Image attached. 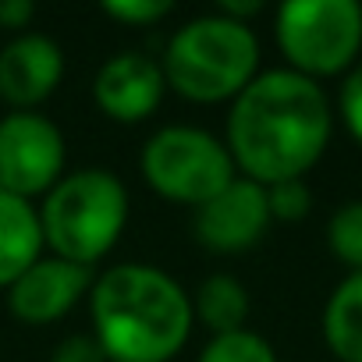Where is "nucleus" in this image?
I'll return each instance as SVG.
<instances>
[{"label": "nucleus", "mask_w": 362, "mask_h": 362, "mask_svg": "<svg viewBox=\"0 0 362 362\" xmlns=\"http://www.w3.org/2000/svg\"><path fill=\"white\" fill-rule=\"evenodd\" d=\"M323 337L341 362H362V270L344 277L327 298Z\"/></svg>", "instance_id": "nucleus-13"}, {"label": "nucleus", "mask_w": 362, "mask_h": 362, "mask_svg": "<svg viewBox=\"0 0 362 362\" xmlns=\"http://www.w3.org/2000/svg\"><path fill=\"white\" fill-rule=\"evenodd\" d=\"M124 224L128 192L121 177H114L103 167L64 174L40 206L43 245H50L54 256L89 270L117 245Z\"/></svg>", "instance_id": "nucleus-4"}, {"label": "nucleus", "mask_w": 362, "mask_h": 362, "mask_svg": "<svg viewBox=\"0 0 362 362\" xmlns=\"http://www.w3.org/2000/svg\"><path fill=\"white\" fill-rule=\"evenodd\" d=\"M93 337L110 362H167L192 334V298L170 274L117 263L89 288Z\"/></svg>", "instance_id": "nucleus-2"}, {"label": "nucleus", "mask_w": 362, "mask_h": 362, "mask_svg": "<svg viewBox=\"0 0 362 362\" xmlns=\"http://www.w3.org/2000/svg\"><path fill=\"white\" fill-rule=\"evenodd\" d=\"M327 142V93L291 68L256 75L231 103L228 153L235 170H245V177L259 181L263 189L302 177L323 156Z\"/></svg>", "instance_id": "nucleus-1"}, {"label": "nucleus", "mask_w": 362, "mask_h": 362, "mask_svg": "<svg viewBox=\"0 0 362 362\" xmlns=\"http://www.w3.org/2000/svg\"><path fill=\"white\" fill-rule=\"evenodd\" d=\"M163 89H167L163 68L153 57L135 54V50H124V54L103 61L96 78H93L96 107L110 121H121V124L146 121L160 107Z\"/></svg>", "instance_id": "nucleus-10"}, {"label": "nucleus", "mask_w": 362, "mask_h": 362, "mask_svg": "<svg viewBox=\"0 0 362 362\" xmlns=\"http://www.w3.org/2000/svg\"><path fill=\"white\" fill-rule=\"evenodd\" d=\"M196 316L214 330V334H235L245 330V316H249V291L238 277L231 274H210L192 302Z\"/></svg>", "instance_id": "nucleus-14"}, {"label": "nucleus", "mask_w": 362, "mask_h": 362, "mask_svg": "<svg viewBox=\"0 0 362 362\" xmlns=\"http://www.w3.org/2000/svg\"><path fill=\"white\" fill-rule=\"evenodd\" d=\"M267 203H270V221H302L313 206V192L302 177L291 181H277L267 189Z\"/></svg>", "instance_id": "nucleus-17"}, {"label": "nucleus", "mask_w": 362, "mask_h": 362, "mask_svg": "<svg viewBox=\"0 0 362 362\" xmlns=\"http://www.w3.org/2000/svg\"><path fill=\"white\" fill-rule=\"evenodd\" d=\"M277 47L305 78L337 75L362 50V8L355 0H288L277 8Z\"/></svg>", "instance_id": "nucleus-6"}, {"label": "nucleus", "mask_w": 362, "mask_h": 362, "mask_svg": "<svg viewBox=\"0 0 362 362\" xmlns=\"http://www.w3.org/2000/svg\"><path fill=\"white\" fill-rule=\"evenodd\" d=\"M43 252L40 210L0 189V288H11Z\"/></svg>", "instance_id": "nucleus-12"}, {"label": "nucleus", "mask_w": 362, "mask_h": 362, "mask_svg": "<svg viewBox=\"0 0 362 362\" xmlns=\"http://www.w3.org/2000/svg\"><path fill=\"white\" fill-rule=\"evenodd\" d=\"M196 238L214 252H242L270 228V203L259 181L235 177L224 192L196 210Z\"/></svg>", "instance_id": "nucleus-8"}, {"label": "nucleus", "mask_w": 362, "mask_h": 362, "mask_svg": "<svg viewBox=\"0 0 362 362\" xmlns=\"http://www.w3.org/2000/svg\"><path fill=\"white\" fill-rule=\"evenodd\" d=\"M89 288H93V270L89 267L68 263L61 256H50V259L40 256L8 288V309L22 323L47 327V323L64 320Z\"/></svg>", "instance_id": "nucleus-9"}, {"label": "nucleus", "mask_w": 362, "mask_h": 362, "mask_svg": "<svg viewBox=\"0 0 362 362\" xmlns=\"http://www.w3.org/2000/svg\"><path fill=\"white\" fill-rule=\"evenodd\" d=\"M327 245L341 263H348L351 270H362V203H344L330 217Z\"/></svg>", "instance_id": "nucleus-16"}, {"label": "nucleus", "mask_w": 362, "mask_h": 362, "mask_svg": "<svg viewBox=\"0 0 362 362\" xmlns=\"http://www.w3.org/2000/svg\"><path fill=\"white\" fill-rule=\"evenodd\" d=\"M341 117H344L348 132L355 135V142H362V64H355L344 75V86H341Z\"/></svg>", "instance_id": "nucleus-19"}, {"label": "nucleus", "mask_w": 362, "mask_h": 362, "mask_svg": "<svg viewBox=\"0 0 362 362\" xmlns=\"http://www.w3.org/2000/svg\"><path fill=\"white\" fill-rule=\"evenodd\" d=\"M160 68L167 86L185 100H235L259 71V40L249 22H231L221 11L203 15L170 36Z\"/></svg>", "instance_id": "nucleus-3"}, {"label": "nucleus", "mask_w": 362, "mask_h": 362, "mask_svg": "<svg viewBox=\"0 0 362 362\" xmlns=\"http://www.w3.org/2000/svg\"><path fill=\"white\" fill-rule=\"evenodd\" d=\"M199 362H277V351L270 341L256 330H235V334H214V341L203 348Z\"/></svg>", "instance_id": "nucleus-15"}, {"label": "nucleus", "mask_w": 362, "mask_h": 362, "mask_svg": "<svg viewBox=\"0 0 362 362\" xmlns=\"http://www.w3.org/2000/svg\"><path fill=\"white\" fill-rule=\"evenodd\" d=\"M259 0H221V15L231 22H245L249 15H259Z\"/></svg>", "instance_id": "nucleus-22"}, {"label": "nucleus", "mask_w": 362, "mask_h": 362, "mask_svg": "<svg viewBox=\"0 0 362 362\" xmlns=\"http://www.w3.org/2000/svg\"><path fill=\"white\" fill-rule=\"evenodd\" d=\"M142 174L170 203L203 206L235 181V160L221 139L203 128L170 124L142 146Z\"/></svg>", "instance_id": "nucleus-5"}, {"label": "nucleus", "mask_w": 362, "mask_h": 362, "mask_svg": "<svg viewBox=\"0 0 362 362\" xmlns=\"http://www.w3.org/2000/svg\"><path fill=\"white\" fill-rule=\"evenodd\" d=\"M64 78V54L43 33H22L0 50V100L15 110L43 103Z\"/></svg>", "instance_id": "nucleus-11"}, {"label": "nucleus", "mask_w": 362, "mask_h": 362, "mask_svg": "<svg viewBox=\"0 0 362 362\" xmlns=\"http://www.w3.org/2000/svg\"><path fill=\"white\" fill-rule=\"evenodd\" d=\"M50 362H110V358H107L103 344H100L93 334H68V337L54 348Z\"/></svg>", "instance_id": "nucleus-20"}, {"label": "nucleus", "mask_w": 362, "mask_h": 362, "mask_svg": "<svg viewBox=\"0 0 362 362\" xmlns=\"http://www.w3.org/2000/svg\"><path fill=\"white\" fill-rule=\"evenodd\" d=\"M64 135L33 110H15L0 121V189L33 199L47 196L64 177Z\"/></svg>", "instance_id": "nucleus-7"}, {"label": "nucleus", "mask_w": 362, "mask_h": 362, "mask_svg": "<svg viewBox=\"0 0 362 362\" xmlns=\"http://www.w3.org/2000/svg\"><path fill=\"white\" fill-rule=\"evenodd\" d=\"M36 15L33 0H0V25L4 29H25Z\"/></svg>", "instance_id": "nucleus-21"}, {"label": "nucleus", "mask_w": 362, "mask_h": 362, "mask_svg": "<svg viewBox=\"0 0 362 362\" xmlns=\"http://www.w3.org/2000/svg\"><path fill=\"white\" fill-rule=\"evenodd\" d=\"M174 11L170 0H103V15L121 25H156Z\"/></svg>", "instance_id": "nucleus-18"}]
</instances>
